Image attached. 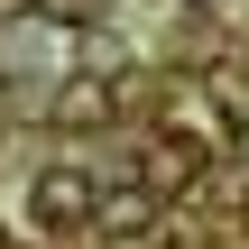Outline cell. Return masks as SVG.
Instances as JSON below:
<instances>
[{
  "instance_id": "1",
  "label": "cell",
  "mask_w": 249,
  "mask_h": 249,
  "mask_svg": "<svg viewBox=\"0 0 249 249\" xmlns=\"http://www.w3.org/2000/svg\"><path fill=\"white\" fill-rule=\"evenodd\" d=\"M28 222H37L46 240L92 231V176H83V166H37V176H28Z\"/></svg>"
},
{
  "instance_id": "2",
  "label": "cell",
  "mask_w": 249,
  "mask_h": 249,
  "mask_svg": "<svg viewBox=\"0 0 249 249\" xmlns=\"http://www.w3.org/2000/svg\"><path fill=\"white\" fill-rule=\"evenodd\" d=\"M139 185H148L157 203L194 194V185H203V139H194V129H157V139H148V157H139Z\"/></svg>"
},
{
  "instance_id": "3",
  "label": "cell",
  "mask_w": 249,
  "mask_h": 249,
  "mask_svg": "<svg viewBox=\"0 0 249 249\" xmlns=\"http://www.w3.org/2000/svg\"><path fill=\"white\" fill-rule=\"evenodd\" d=\"M166 222V203L148 185H92V240H148Z\"/></svg>"
},
{
  "instance_id": "4",
  "label": "cell",
  "mask_w": 249,
  "mask_h": 249,
  "mask_svg": "<svg viewBox=\"0 0 249 249\" xmlns=\"http://www.w3.org/2000/svg\"><path fill=\"white\" fill-rule=\"evenodd\" d=\"M111 111H120V92H111V74H92V65H83V74H65V83H55V102H46V120H55V129H102Z\"/></svg>"
},
{
  "instance_id": "5",
  "label": "cell",
  "mask_w": 249,
  "mask_h": 249,
  "mask_svg": "<svg viewBox=\"0 0 249 249\" xmlns=\"http://www.w3.org/2000/svg\"><path fill=\"white\" fill-rule=\"evenodd\" d=\"M28 9H37V18H55V28H92V9H102V0H28Z\"/></svg>"
},
{
  "instance_id": "6",
  "label": "cell",
  "mask_w": 249,
  "mask_h": 249,
  "mask_svg": "<svg viewBox=\"0 0 249 249\" xmlns=\"http://www.w3.org/2000/svg\"><path fill=\"white\" fill-rule=\"evenodd\" d=\"M240 157H249V111H240Z\"/></svg>"
}]
</instances>
